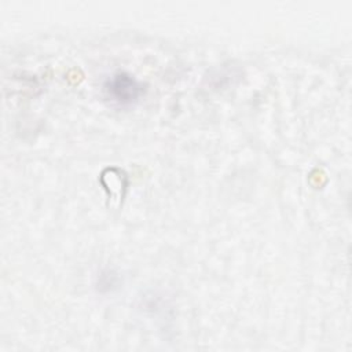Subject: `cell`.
<instances>
[{"mask_svg":"<svg viewBox=\"0 0 352 352\" xmlns=\"http://www.w3.org/2000/svg\"><path fill=\"white\" fill-rule=\"evenodd\" d=\"M103 92L106 99L113 104L126 107L135 104L140 99L143 84L131 73L116 72L104 81Z\"/></svg>","mask_w":352,"mask_h":352,"instance_id":"6da1fadb","label":"cell"}]
</instances>
